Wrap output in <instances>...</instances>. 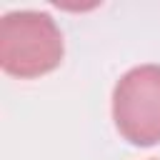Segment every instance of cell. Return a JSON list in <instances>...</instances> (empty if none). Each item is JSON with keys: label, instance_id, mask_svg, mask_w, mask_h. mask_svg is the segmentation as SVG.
I'll return each mask as SVG.
<instances>
[{"label": "cell", "instance_id": "obj_1", "mask_svg": "<svg viewBox=\"0 0 160 160\" xmlns=\"http://www.w3.org/2000/svg\"><path fill=\"white\" fill-rule=\"evenodd\" d=\"M65 55L58 22L40 10H12L0 20V68L20 80L52 72Z\"/></svg>", "mask_w": 160, "mask_h": 160}, {"label": "cell", "instance_id": "obj_2", "mask_svg": "<svg viewBox=\"0 0 160 160\" xmlns=\"http://www.w3.org/2000/svg\"><path fill=\"white\" fill-rule=\"evenodd\" d=\"M112 122L130 145L150 148L160 142V65H138L115 82Z\"/></svg>", "mask_w": 160, "mask_h": 160}, {"label": "cell", "instance_id": "obj_3", "mask_svg": "<svg viewBox=\"0 0 160 160\" xmlns=\"http://www.w3.org/2000/svg\"><path fill=\"white\" fill-rule=\"evenodd\" d=\"M155 160H158V158H155Z\"/></svg>", "mask_w": 160, "mask_h": 160}]
</instances>
